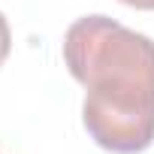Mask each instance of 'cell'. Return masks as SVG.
<instances>
[{"instance_id":"obj_2","label":"cell","mask_w":154,"mask_h":154,"mask_svg":"<svg viewBox=\"0 0 154 154\" xmlns=\"http://www.w3.org/2000/svg\"><path fill=\"white\" fill-rule=\"evenodd\" d=\"M9 48H12V33H9V21L6 15L0 12V66H3V60L9 57Z\"/></svg>"},{"instance_id":"obj_1","label":"cell","mask_w":154,"mask_h":154,"mask_svg":"<svg viewBox=\"0 0 154 154\" xmlns=\"http://www.w3.org/2000/svg\"><path fill=\"white\" fill-rule=\"evenodd\" d=\"M63 60L88 91V136L112 154L145 151L154 142V39L109 15H85L63 33Z\"/></svg>"},{"instance_id":"obj_3","label":"cell","mask_w":154,"mask_h":154,"mask_svg":"<svg viewBox=\"0 0 154 154\" xmlns=\"http://www.w3.org/2000/svg\"><path fill=\"white\" fill-rule=\"evenodd\" d=\"M121 3H127L133 9H154V0H121Z\"/></svg>"}]
</instances>
